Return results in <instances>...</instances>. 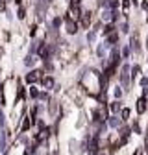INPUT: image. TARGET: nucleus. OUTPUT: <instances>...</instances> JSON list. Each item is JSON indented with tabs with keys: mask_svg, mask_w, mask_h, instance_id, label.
<instances>
[{
	"mask_svg": "<svg viewBox=\"0 0 148 155\" xmlns=\"http://www.w3.org/2000/svg\"><path fill=\"white\" fill-rule=\"evenodd\" d=\"M135 155H141V153H139V151H137V153H135Z\"/></svg>",
	"mask_w": 148,
	"mask_h": 155,
	"instance_id": "nucleus-5",
	"label": "nucleus"
},
{
	"mask_svg": "<svg viewBox=\"0 0 148 155\" xmlns=\"http://www.w3.org/2000/svg\"><path fill=\"white\" fill-rule=\"evenodd\" d=\"M17 2H21V0H17Z\"/></svg>",
	"mask_w": 148,
	"mask_h": 155,
	"instance_id": "nucleus-6",
	"label": "nucleus"
},
{
	"mask_svg": "<svg viewBox=\"0 0 148 155\" xmlns=\"http://www.w3.org/2000/svg\"><path fill=\"white\" fill-rule=\"evenodd\" d=\"M89 22H91V13H83V22H82V24L87 28V26H89Z\"/></svg>",
	"mask_w": 148,
	"mask_h": 155,
	"instance_id": "nucleus-3",
	"label": "nucleus"
},
{
	"mask_svg": "<svg viewBox=\"0 0 148 155\" xmlns=\"http://www.w3.org/2000/svg\"><path fill=\"white\" fill-rule=\"evenodd\" d=\"M69 31H70V33L76 31V24H72V22H70V18H69Z\"/></svg>",
	"mask_w": 148,
	"mask_h": 155,
	"instance_id": "nucleus-4",
	"label": "nucleus"
},
{
	"mask_svg": "<svg viewBox=\"0 0 148 155\" xmlns=\"http://www.w3.org/2000/svg\"><path fill=\"white\" fill-rule=\"evenodd\" d=\"M39 80H41V72L39 70H33V72H30L26 76V81L28 83H35V81H39Z\"/></svg>",
	"mask_w": 148,
	"mask_h": 155,
	"instance_id": "nucleus-1",
	"label": "nucleus"
},
{
	"mask_svg": "<svg viewBox=\"0 0 148 155\" xmlns=\"http://www.w3.org/2000/svg\"><path fill=\"white\" fill-rule=\"evenodd\" d=\"M144 104H146V100H144V98H139V102H137V111H139L141 114H143V113H144V109H146V105H144Z\"/></svg>",
	"mask_w": 148,
	"mask_h": 155,
	"instance_id": "nucleus-2",
	"label": "nucleus"
}]
</instances>
